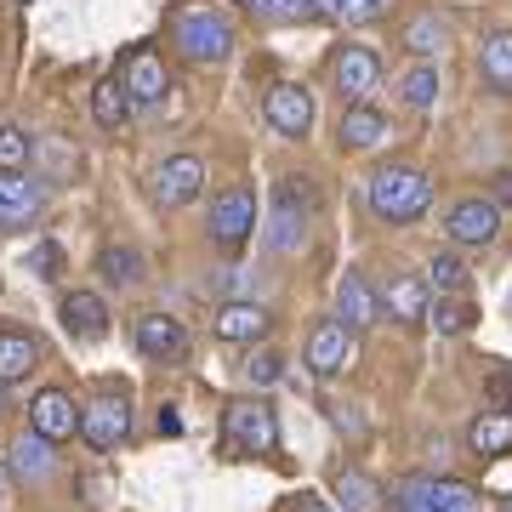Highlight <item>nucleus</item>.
Masks as SVG:
<instances>
[{
  "label": "nucleus",
  "mask_w": 512,
  "mask_h": 512,
  "mask_svg": "<svg viewBox=\"0 0 512 512\" xmlns=\"http://www.w3.org/2000/svg\"><path fill=\"white\" fill-rule=\"evenodd\" d=\"M404 46L421 57V63H433V57L450 46V23L439 18V12H421V18H410L404 23Z\"/></svg>",
  "instance_id": "obj_21"
},
{
  "label": "nucleus",
  "mask_w": 512,
  "mask_h": 512,
  "mask_svg": "<svg viewBox=\"0 0 512 512\" xmlns=\"http://www.w3.org/2000/svg\"><path fill=\"white\" fill-rule=\"evenodd\" d=\"M336 137H342V148H376V143L387 137V120H382L376 109H365V103H353V109L342 114Z\"/></svg>",
  "instance_id": "obj_25"
},
{
  "label": "nucleus",
  "mask_w": 512,
  "mask_h": 512,
  "mask_svg": "<svg viewBox=\"0 0 512 512\" xmlns=\"http://www.w3.org/2000/svg\"><path fill=\"white\" fill-rule=\"evenodd\" d=\"M245 376H251V387H274L279 376H285V359H279L274 348L251 353V365H245Z\"/></svg>",
  "instance_id": "obj_37"
},
{
  "label": "nucleus",
  "mask_w": 512,
  "mask_h": 512,
  "mask_svg": "<svg viewBox=\"0 0 512 512\" xmlns=\"http://www.w3.org/2000/svg\"><path fill=\"white\" fill-rule=\"evenodd\" d=\"M12 467H18V478H29V484H40V478H52V439H40L35 427L23 433L18 444H12Z\"/></svg>",
  "instance_id": "obj_24"
},
{
  "label": "nucleus",
  "mask_w": 512,
  "mask_h": 512,
  "mask_svg": "<svg viewBox=\"0 0 512 512\" xmlns=\"http://www.w3.org/2000/svg\"><path fill=\"white\" fill-rule=\"evenodd\" d=\"M35 365H40L35 336H23V330H6V336H0V387H6V382H23V376H29Z\"/></svg>",
  "instance_id": "obj_22"
},
{
  "label": "nucleus",
  "mask_w": 512,
  "mask_h": 512,
  "mask_svg": "<svg viewBox=\"0 0 512 512\" xmlns=\"http://www.w3.org/2000/svg\"><path fill=\"white\" fill-rule=\"evenodd\" d=\"M211 325H217L222 342H256L262 330L274 325V313H268V308H256V302H222Z\"/></svg>",
  "instance_id": "obj_18"
},
{
  "label": "nucleus",
  "mask_w": 512,
  "mask_h": 512,
  "mask_svg": "<svg viewBox=\"0 0 512 512\" xmlns=\"http://www.w3.org/2000/svg\"><path fill=\"white\" fill-rule=\"evenodd\" d=\"M160 433L165 439H177V433H183V416H177V410H160Z\"/></svg>",
  "instance_id": "obj_38"
},
{
  "label": "nucleus",
  "mask_w": 512,
  "mask_h": 512,
  "mask_svg": "<svg viewBox=\"0 0 512 512\" xmlns=\"http://www.w3.org/2000/svg\"><path fill=\"white\" fill-rule=\"evenodd\" d=\"M262 18H274V23H308L319 18V0H251Z\"/></svg>",
  "instance_id": "obj_33"
},
{
  "label": "nucleus",
  "mask_w": 512,
  "mask_h": 512,
  "mask_svg": "<svg viewBox=\"0 0 512 512\" xmlns=\"http://www.w3.org/2000/svg\"><path fill=\"white\" fill-rule=\"evenodd\" d=\"M222 433H228V444H234L239 456H274V444H279L274 404L268 399H234L222 410Z\"/></svg>",
  "instance_id": "obj_4"
},
{
  "label": "nucleus",
  "mask_w": 512,
  "mask_h": 512,
  "mask_svg": "<svg viewBox=\"0 0 512 512\" xmlns=\"http://www.w3.org/2000/svg\"><path fill=\"white\" fill-rule=\"evenodd\" d=\"M46 205V188L23 171H0V228H23V222L40 217Z\"/></svg>",
  "instance_id": "obj_11"
},
{
  "label": "nucleus",
  "mask_w": 512,
  "mask_h": 512,
  "mask_svg": "<svg viewBox=\"0 0 512 512\" xmlns=\"http://www.w3.org/2000/svg\"><path fill=\"white\" fill-rule=\"evenodd\" d=\"M0 478H6V456H0Z\"/></svg>",
  "instance_id": "obj_42"
},
{
  "label": "nucleus",
  "mask_w": 512,
  "mask_h": 512,
  "mask_svg": "<svg viewBox=\"0 0 512 512\" xmlns=\"http://www.w3.org/2000/svg\"><path fill=\"white\" fill-rule=\"evenodd\" d=\"M29 427L52 444L74 439V433H80V410H74V399L63 387H46V393H35V404H29Z\"/></svg>",
  "instance_id": "obj_10"
},
{
  "label": "nucleus",
  "mask_w": 512,
  "mask_h": 512,
  "mask_svg": "<svg viewBox=\"0 0 512 512\" xmlns=\"http://www.w3.org/2000/svg\"><path fill=\"white\" fill-rule=\"evenodd\" d=\"M478 69H484V80H490L501 97H512V29H501V35L484 40V52H478Z\"/></svg>",
  "instance_id": "obj_26"
},
{
  "label": "nucleus",
  "mask_w": 512,
  "mask_h": 512,
  "mask_svg": "<svg viewBox=\"0 0 512 512\" xmlns=\"http://www.w3.org/2000/svg\"><path fill=\"white\" fill-rule=\"evenodd\" d=\"M63 268H69V262H63V245H57V239H40L35 251H29V274H40V279H63Z\"/></svg>",
  "instance_id": "obj_36"
},
{
  "label": "nucleus",
  "mask_w": 512,
  "mask_h": 512,
  "mask_svg": "<svg viewBox=\"0 0 512 512\" xmlns=\"http://www.w3.org/2000/svg\"><path fill=\"white\" fill-rule=\"evenodd\" d=\"M495 205H512V171H501V177H495Z\"/></svg>",
  "instance_id": "obj_39"
},
{
  "label": "nucleus",
  "mask_w": 512,
  "mask_h": 512,
  "mask_svg": "<svg viewBox=\"0 0 512 512\" xmlns=\"http://www.w3.org/2000/svg\"><path fill=\"white\" fill-rule=\"evenodd\" d=\"M501 234V205L495 200H461L450 211V239L456 245H490Z\"/></svg>",
  "instance_id": "obj_16"
},
{
  "label": "nucleus",
  "mask_w": 512,
  "mask_h": 512,
  "mask_svg": "<svg viewBox=\"0 0 512 512\" xmlns=\"http://www.w3.org/2000/svg\"><path fill=\"white\" fill-rule=\"evenodd\" d=\"M507 512H512V501H507Z\"/></svg>",
  "instance_id": "obj_44"
},
{
  "label": "nucleus",
  "mask_w": 512,
  "mask_h": 512,
  "mask_svg": "<svg viewBox=\"0 0 512 512\" xmlns=\"http://www.w3.org/2000/svg\"><path fill=\"white\" fill-rule=\"evenodd\" d=\"M35 160V137L23 126H0V171H23Z\"/></svg>",
  "instance_id": "obj_31"
},
{
  "label": "nucleus",
  "mask_w": 512,
  "mask_h": 512,
  "mask_svg": "<svg viewBox=\"0 0 512 512\" xmlns=\"http://www.w3.org/2000/svg\"><path fill=\"white\" fill-rule=\"evenodd\" d=\"M131 336H137V353L154 359V365H171V359H183L188 353V330L177 325L171 313H137Z\"/></svg>",
  "instance_id": "obj_7"
},
{
  "label": "nucleus",
  "mask_w": 512,
  "mask_h": 512,
  "mask_svg": "<svg viewBox=\"0 0 512 512\" xmlns=\"http://www.w3.org/2000/svg\"><path fill=\"white\" fill-rule=\"evenodd\" d=\"M427 285H433L439 296L467 291V262H461L456 251H433V256H427Z\"/></svg>",
  "instance_id": "obj_28"
},
{
  "label": "nucleus",
  "mask_w": 512,
  "mask_h": 512,
  "mask_svg": "<svg viewBox=\"0 0 512 512\" xmlns=\"http://www.w3.org/2000/svg\"><path fill=\"white\" fill-rule=\"evenodd\" d=\"M308 217H313V194H308V183L302 177H279V188H274V205H268V251H279V256H291V251H302V239H308Z\"/></svg>",
  "instance_id": "obj_2"
},
{
  "label": "nucleus",
  "mask_w": 512,
  "mask_h": 512,
  "mask_svg": "<svg viewBox=\"0 0 512 512\" xmlns=\"http://www.w3.org/2000/svg\"><path fill=\"white\" fill-rule=\"evenodd\" d=\"M382 6H387V0H382Z\"/></svg>",
  "instance_id": "obj_45"
},
{
  "label": "nucleus",
  "mask_w": 512,
  "mask_h": 512,
  "mask_svg": "<svg viewBox=\"0 0 512 512\" xmlns=\"http://www.w3.org/2000/svg\"><path fill=\"white\" fill-rule=\"evenodd\" d=\"M126 114H131V92L120 86V80H97V92H92V120L103 131L114 126H126Z\"/></svg>",
  "instance_id": "obj_27"
},
{
  "label": "nucleus",
  "mask_w": 512,
  "mask_h": 512,
  "mask_svg": "<svg viewBox=\"0 0 512 512\" xmlns=\"http://www.w3.org/2000/svg\"><path fill=\"white\" fill-rule=\"evenodd\" d=\"M382 302H387V313H393V319H404V325H421V319H427V308H433L421 279H387Z\"/></svg>",
  "instance_id": "obj_20"
},
{
  "label": "nucleus",
  "mask_w": 512,
  "mask_h": 512,
  "mask_svg": "<svg viewBox=\"0 0 512 512\" xmlns=\"http://www.w3.org/2000/svg\"><path fill=\"white\" fill-rule=\"evenodd\" d=\"M63 330H69L74 342L109 336V302H103L97 291H69L63 296Z\"/></svg>",
  "instance_id": "obj_14"
},
{
  "label": "nucleus",
  "mask_w": 512,
  "mask_h": 512,
  "mask_svg": "<svg viewBox=\"0 0 512 512\" xmlns=\"http://www.w3.org/2000/svg\"><path fill=\"white\" fill-rule=\"evenodd\" d=\"M256 228V194L251 188H228V194H217V205H211V234H217V245H245Z\"/></svg>",
  "instance_id": "obj_9"
},
{
  "label": "nucleus",
  "mask_w": 512,
  "mask_h": 512,
  "mask_svg": "<svg viewBox=\"0 0 512 512\" xmlns=\"http://www.w3.org/2000/svg\"><path fill=\"white\" fill-rule=\"evenodd\" d=\"M399 97L410 109H433V103H439V69H433V63H416V69L399 80Z\"/></svg>",
  "instance_id": "obj_30"
},
{
  "label": "nucleus",
  "mask_w": 512,
  "mask_h": 512,
  "mask_svg": "<svg viewBox=\"0 0 512 512\" xmlns=\"http://www.w3.org/2000/svg\"><path fill=\"white\" fill-rule=\"evenodd\" d=\"M80 433H86V444H97V450H114V444L131 433L126 393H103V399L86 404V410H80Z\"/></svg>",
  "instance_id": "obj_6"
},
{
  "label": "nucleus",
  "mask_w": 512,
  "mask_h": 512,
  "mask_svg": "<svg viewBox=\"0 0 512 512\" xmlns=\"http://www.w3.org/2000/svg\"><path fill=\"white\" fill-rule=\"evenodd\" d=\"M478 456H512V410H490V416L473 421V433H467Z\"/></svg>",
  "instance_id": "obj_23"
},
{
  "label": "nucleus",
  "mask_w": 512,
  "mask_h": 512,
  "mask_svg": "<svg viewBox=\"0 0 512 512\" xmlns=\"http://www.w3.org/2000/svg\"><path fill=\"white\" fill-rule=\"evenodd\" d=\"M200 188H205V165L194 160V154H177V160H165L160 171H154V200L160 205L200 200Z\"/></svg>",
  "instance_id": "obj_13"
},
{
  "label": "nucleus",
  "mask_w": 512,
  "mask_h": 512,
  "mask_svg": "<svg viewBox=\"0 0 512 512\" xmlns=\"http://www.w3.org/2000/svg\"><path fill=\"white\" fill-rule=\"evenodd\" d=\"M0 416H6V399H0Z\"/></svg>",
  "instance_id": "obj_43"
},
{
  "label": "nucleus",
  "mask_w": 512,
  "mask_h": 512,
  "mask_svg": "<svg viewBox=\"0 0 512 512\" xmlns=\"http://www.w3.org/2000/svg\"><path fill=\"white\" fill-rule=\"evenodd\" d=\"M262 114H268V126H274L279 137H308V131H313V97H308V86L279 80L274 92H268V103H262Z\"/></svg>",
  "instance_id": "obj_8"
},
{
  "label": "nucleus",
  "mask_w": 512,
  "mask_h": 512,
  "mask_svg": "<svg viewBox=\"0 0 512 512\" xmlns=\"http://www.w3.org/2000/svg\"><path fill=\"white\" fill-rule=\"evenodd\" d=\"M365 200L382 222H416L433 205V183L421 171H410V165H376L365 183Z\"/></svg>",
  "instance_id": "obj_1"
},
{
  "label": "nucleus",
  "mask_w": 512,
  "mask_h": 512,
  "mask_svg": "<svg viewBox=\"0 0 512 512\" xmlns=\"http://www.w3.org/2000/svg\"><path fill=\"white\" fill-rule=\"evenodd\" d=\"M319 12L336 23H370L382 18V0H319Z\"/></svg>",
  "instance_id": "obj_34"
},
{
  "label": "nucleus",
  "mask_w": 512,
  "mask_h": 512,
  "mask_svg": "<svg viewBox=\"0 0 512 512\" xmlns=\"http://www.w3.org/2000/svg\"><path fill=\"white\" fill-rule=\"evenodd\" d=\"M103 274H109L114 285H137V279H143V256L131 251V245H109V251H103Z\"/></svg>",
  "instance_id": "obj_32"
},
{
  "label": "nucleus",
  "mask_w": 512,
  "mask_h": 512,
  "mask_svg": "<svg viewBox=\"0 0 512 512\" xmlns=\"http://www.w3.org/2000/svg\"><path fill=\"white\" fill-rule=\"evenodd\" d=\"M393 512H478V490L456 478H404L393 490Z\"/></svg>",
  "instance_id": "obj_5"
},
{
  "label": "nucleus",
  "mask_w": 512,
  "mask_h": 512,
  "mask_svg": "<svg viewBox=\"0 0 512 512\" xmlns=\"http://www.w3.org/2000/svg\"><path fill=\"white\" fill-rule=\"evenodd\" d=\"M171 35H177L183 57H194V63H228V52H234V23L222 12H211V6H188L183 18L171 23Z\"/></svg>",
  "instance_id": "obj_3"
},
{
  "label": "nucleus",
  "mask_w": 512,
  "mask_h": 512,
  "mask_svg": "<svg viewBox=\"0 0 512 512\" xmlns=\"http://www.w3.org/2000/svg\"><path fill=\"white\" fill-rule=\"evenodd\" d=\"M336 501H342V512H376L382 507V490L365 473H336Z\"/></svg>",
  "instance_id": "obj_29"
},
{
  "label": "nucleus",
  "mask_w": 512,
  "mask_h": 512,
  "mask_svg": "<svg viewBox=\"0 0 512 512\" xmlns=\"http://www.w3.org/2000/svg\"><path fill=\"white\" fill-rule=\"evenodd\" d=\"M376 80H382V57L370 52V46H342L336 52V86L348 103H365L376 92Z\"/></svg>",
  "instance_id": "obj_12"
},
{
  "label": "nucleus",
  "mask_w": 512,
  "mask_h": 512,
  "mask_svg": "<svg viewBox=\"0 0 512 512\" xmlns=\"http://www.w3.org/2000/svg\"><path fill=\"white\" fill-rule=\"evenodd\" d=\"M427 325H439L444 336H461V330L473 325V308H467V302H444L439 296V308H427Z\"/></svg>",
  "instance_id": "obj_35"
},
{
  "label": "nucleus",
  "mask_w": 512,
  "mask_h": 512,
  "mask_svg": "<svg viewBox=\"0 0 512 512\" xmlns=\"http://www.w3.org/2000/svg\"><path fill=\"white\" fill-rule=\"evenodd\" d=\"M501 382H507V404H512V370H501Z\"/></svg>",
  "instance_id": "obj_40"
},
{
  "label": "nucleus",
  "mask_w": 512,
  "mask_h": 512,
  "mask_svg": "<svg viewBox=\"0 0 512 512\" xmlns=\"http://www.w3.org/2000/svg\"><path fill=\"white\" fill-rule=\"evenodd\" d=\"M336 319L348 330H365L370 319H376V291L365 285V274H348L336 285Z\"/></svg>",
  "instance_id": "obj_19"
},
{
  "label": "nucleus",
  "mask_w": 512,
  "mask_h": 512,
  "mask_svg": "<svg viewBox=\"0 0 512 512\" xmlns=\"http://www.w3.org/2000/svg\"><path fill=\"white\" fill-rule=\"evenodd\" d=\"M131 92V103H160L165 92H171V74H165L160 52H148V46H137V52L126 57V80H120Z\"/></svg>",
  "instance_id": "obj_17"
},
{
  "label": "nucleus",
  "mask_w": 512,
  "mask_h": 512,
  "mask_svg": "<svg viewBox=\"0 0 512 512\" xmlns=\"http://www.w3.org/2000/svg\"><path fill=\"white\" fill-rule=\"evenodd\" d=\"M348 348H353V330L342 325V319L313 325V336H308V370H313V376H336V370L348 365Z\"/></svg>",
  "instance_id": "obj_15"
},
{
  "label": "nucleus",
  "mask_w": 512,
  "mask_h": 512,
  "mask_svg": "<svg viewBox=\"0 0 512 512\" xmlns=\"http://www.w3.org/2000/svg\"><path fill=\"white\" fill-rule=\"evenodd\" d=\"M302 512H330V507H319V501H302Z\"/></svg>",
  "instance_id": "obj_41"
}]
</instances>
